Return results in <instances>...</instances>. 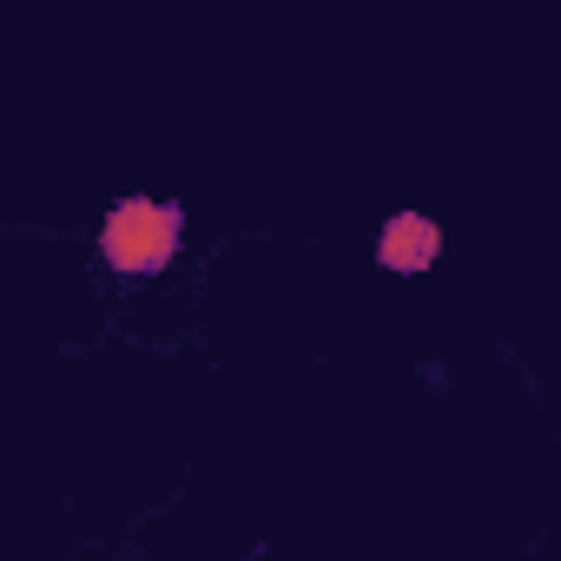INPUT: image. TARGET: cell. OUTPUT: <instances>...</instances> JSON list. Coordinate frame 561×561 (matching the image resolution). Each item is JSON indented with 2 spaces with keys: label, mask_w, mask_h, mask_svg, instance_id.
I'll use <instances>...</instances> for the list:
<instances>
[{
  "label": "cell",
  "mask_w": 561,
  "mask_h": 561,
  "mask_svg": "<svg viewBox=\"0 0 561 561\" xmlns=\"http://www.w3.org/2000/svg\"><path fill=\"white\" fill-rule=\"evenodd\" d=\"M179 238H185V211L172 198H119L100 225V257L119 271V277H152L179 257Z\"/></svg>",
  "instance_id": "obj_1"
},
{
  "label": "cell",
  "mask_w": 561,
  "mask_h": 561,
  "mask_svg": "<svg viewBox=\"0 0 561 561\" xmlns=\"http://www.w3.org/2000/svg\"><path fill=\"white\" fill-rule=\"evenodd\" d=\"M436 257H443V225H436V218H423V211L383 218V231H377V264H383V271L416 277V271H430Z\"/></svg>",
  "instance_id": "obj_2"
}]
</instances>
